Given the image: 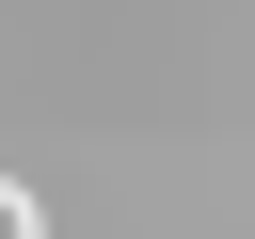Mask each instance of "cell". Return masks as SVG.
<instances>
[{
	"label": "cell",
	"instance_id": "cell-1",
	"mask_svg": "<svg viewBox=\"0 0 255 239\" xmlns=\"http://www.w3.org/2000/svg\"><path fill=\"white\" fill-rule=\"evenodd\" d=\"M0 239H48V223H32V191H16V175H0Z\"/></svg>",
	"mask_w": 255,
	"mask_h": 239
}]
</instances>
